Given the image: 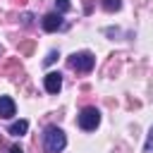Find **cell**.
I'll use <instances>...</instances> for the list:
<instances>
[{"label": "cell", "instance_id": "6da1fadb", "mask_svg": "<svg viewBox=\"0 0 153 153\" xmlns=\"http://www.w3.org/2000/svg\"><path fill=\"white\" fill-rule=\"evenodd\" d=\"M67 146V136L60 127H48L43 131V148L45 153H62V148Z\"/></svg>", "mask_w": 153, "mask_h": 153}, {"label": "cell", "instance_id": "7a4b0ae2", "mask_svg": "<svg viewBox=\"0 0 153 153\" xmlns=\"http://www.w3.org/2000/svg\"><path fill=\"white\" fill-rule=\"evenodd\" d=\"M93 65H96V57H93V53H88V50L74 53V55L69 57V67L76 69V72H91Z\"/></svg>", "mask_w": 153, "mask_h": 153}, {"label": "cell", "instance_id": "3957f363", "mask_svg": "<svg viewBox=\"0 0 153 153\" xmlns=\"http://www.w3.org/2000/svg\"><path fill=\"white\" fill-rule=\"evenodd\" d=\"M100 124V112H98V108H84L81 112H79V127L84 129V131H91V129H96Z\"/></svg>", "mask_w": 153, "mask_h": 153}, {"label": "cell", "instance_id": "277c9868", "mask_svg": "<svg viewBox=\"0 0 153 153\" xmlns=\"http://www.w3.org/2000/svg\"><path fill=\"white\" fill-rule=\"evenodd\" d=\"M41 26H43L45 31H57V29H62V14H60V12H48V14L41 19Z\"/></svg>", "mask_w": 153, "mask_h": 153}, {"label": "cell", "instance_id": "5b68a950", "mask_svg": "<svg viewBox=\"0 0 153 153\" xmlns=\"http://www.w3.org/2000/svg\"><path fill=\"white\" fill-rule=\"evenodd\" d=\"M43 84H45V91L48 93H57L62 88V74L60 72H48L45 79H43Z\"/></svg>", "mask_w": 153, "mask_h": 153}, {"label": "cell", "instance_id": "8992f818", "mask_svg": "<svg viewBox=\"0 0 153 153\" xmlns=\"http://www.w3.org/2000/svg\"><path fill=\"white\" fill-rule=\"evenodd\" d=\"M14 100L10 98V96H0V117H5V120H10L12 115H14Z\"/></svg>", "mask_w": 153, "mask_h": 153}, {"label": "cell", "instance_id": "52a82bcc", "mask_svg": "<svg viewBox=\"0 0 153 153\" xmlns=\"http://www.w3.org/2000/svg\"><path fill=\"white\" fill-rule=\"evenodd\" d=\"M26 129H29V122H26V120H19V122H12V124H10V134H12V136H24Z\"/></svg>", "mask_w": 153, "mask_h": 153}, {"label": "cell", "instance_id": "ba28073f", "mask_svg": "<svg viewBox=\"0 0 153 153\" xmlns=\"http://www.w3.org/2000/svg\"><path fill=\"white\" fill-rule=\"evenodd\" d=\"M122 7V0H103V10L105 12H117Z\"/></svg>", "mask_w": 153, "mask_h": 153}, {"label": "cell", "instance_id": "9c48e42d", "mask_svg": "<svg viewBox=\"0 0 153 153\" xmlns=\"http://www.w3.org/2000/svg\"><path fill=\"white\" fill-rule=\"evenodd\" d=\"M55 7H57V12L62 14V12H69V0H55Z\"/></svg>", "mask_w": 153, "mask_h": 153}, {"label": "cell", "instance_id": "30bf717a", "mask_svg": "<svg viewBox=\"0 0 153 153\" xmlns=\"http://www.w3.org/2000/svg\"><path fill=\"white\" fill-rule=\"evenodd\" d=\"M143 151H146V153L153 151V127L148 129V139H146V143H143Z\"/></svg>", "mask_w": 153, "mask_h": 153}, {"label": "cell", "instance_id": "8fae6325", "mask_svg": "<svg viewBox=\"0 0 153 153\" xmlns=\"http://www.w3.org/2000/svg\"><path fill=\"white\" fill-rule=\"evenodd\" d=\"M55 60H57V50H50V53H48V57L43 60V65H53Z\"/></svg>", "mask_w": 153, "mask_h": 153}, {"label": "cell", "instance_id": "7c38bea8", "mask_svg": "<svg viewBox=\"0 0 153 153\" xmlns=\"http://www.w3.org/2000/svg\"><path fill=\"white\" fill-rule=\"evenodd\" d=\"M22 24H24V26H31V24H33V14H29V12L22 14Z\"/></svg>", "mask_w": 153, "mask_h": 153}, {"label": "cell", "instance_id": "4fadbf2b", "mask_svg": "<svg viewBox=\"0 0 153 153\" xmlns=\"http://www.w3.org/2000/svg\"><path fill=\"white\" fill-rule=\"evenodd\" d=\"M10 153H24V151H22V146H12V148H10Z\"/></svg>", "mask_w": 153, "mask_h": 153}]
</instances>
